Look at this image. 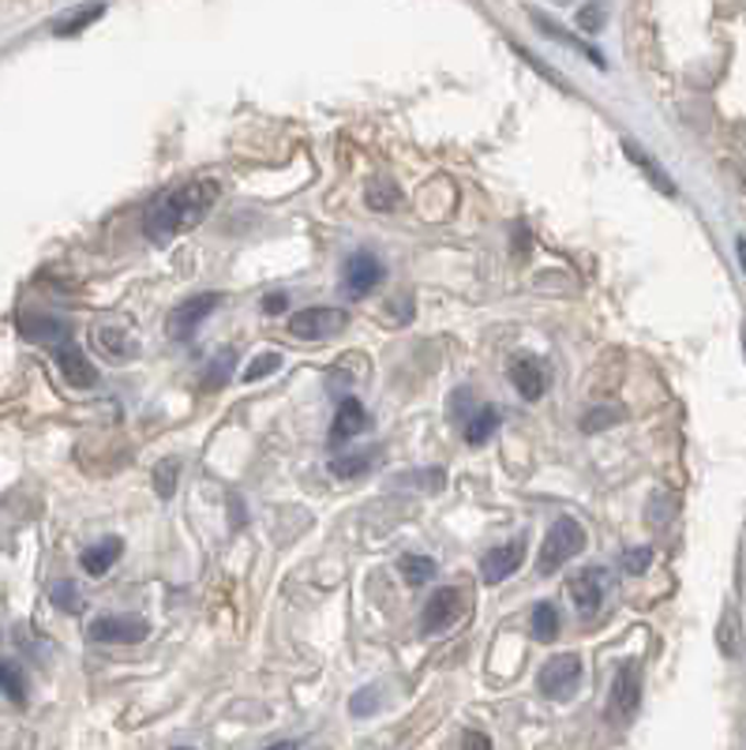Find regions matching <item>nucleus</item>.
<instances>
[{"label":"nucleus","instance_id":"obj_37","mask_svg":"<svg viewBox=\"0 0 746 750\" xmlns=\"http://www.w3.org/2000/svg\"><path fill=\"white\" fill-rule=\"evenodd\" d=\"M735 252H739V263H743V271H746V236H739V241H735Z\"/></svg>","mask_w":746,"mask_h":750},{"label":"nucleus","instance_id":"obj_22","mask_svg":"<svg viewBox=\"0 0 746 750\" xmlns=\"http://www.w3.org/2000/svg\"><path fill=\"white\" fill-rule=\"evenodd\" d=\"M496 428H499V409H491V406H488V409H480V413L466 424V443H469V446L488 443V439L496 435Z\"/></svg>","mask_w":746,"mask_h":750},{"label":"nucleus","instance_id":"obj_24","mask_svg":"<svg viewBox=\"0 0 746 750\" xmlns=\"http://www.w3.org/2000/svg\"><path fill=\"white\" fill-rule=\"evenodd\" d=\"M0 691H4L12 702L26 698V683H23V672H20V664H15V661H0Z\"/></svg>","mask_w":746,"mask_h":750},{"label":"nucleus","instance_id":"obj_17","mask_svg":"<svg viewBox=\"0 0 746 750\" xmlns=\"http://www.w3.org/2000/svg\"><path fill=\"white\" fill-rule=\"evenodd\" d=\"M511 383L525 401H536L544 395V368L536 361H514L511 364Z\"/></svg>","mask_w":746,"mask_h":750},{"label":"nucleus","instance_id":"obj_34","mask_svg":"<svg viewBox=\"0 0 746 750\" xmlns=\"http://www.w3.org/2000/svg\"><path fill=\"white\" fill-rule=\"evenodd\" d=\"M600 20H604V4H589L586 12L578 15V23L586 26V31H597V26H600Z\"/></svg>","mask_w":746,"mask_h":750},{"label":"nucleus","instance_id":"obj_28","mask_svg":"<svg viewBox=\"0 0 746 750\" xmlns=\"http://www.w3.org/2000/svg\"><path fill=\"white\" fill-rule=\"evenodd\" d=\"M281 368V353H259L256 361L244 368V383H259L267 379V375H275Z\"/></svg>","mask_w":746,"mask_h":750},{"label":"nucleus","instance_id":"obj_13","mask_svg":"<svg viewBox=\"0 0 746 750\" xmlns=\"http://www.w3.org/2000/svg\"><path fill=\"white\" fill-rule=\"evenodd\" d=\"M23 334L31 338V342H42V345H60L65 338H71V327L65 323V319L57 316H23Z\"/></svg>","mask_w":746,"mask_h":750},{"label":"nucleus","instance_id":"obj_4","mask_svg":"<svg viewBox=\"0 0 746 750\" xmlns=\"http://www.w3.org/2000/svg\"><path fill=\"white\" fill-rule=\"evenodd\" d=\"M218 305H222V297H218V293H199V297L177 305L169 312V319H166V334L172 338V342H185V338H192L199 331V323H203V319L211 316Z\"/></svg>","mask_w":746,"mask_h":750},{"label":"nucleus","instance_id":"obj_7","mask_svg":"<svg viewBox=\"0 0 746 750\" xmlns=\"http://www.w3.org/2000/svg\"><path fill=\"white\" fill-rule=\"evenodd\" d=\"M638 702H642V668L634 661H623L612 680V717L619 725H626L638 713Z\"/></svg>","mask_w":746,"mask_h":750},{"label":"nucleus","instance_id":"obj_2","mask_svg":"<svg viewBox=\"0 0 746 750\" xmlns=\"http://www.w3.org/2000/svg\"><path fill=\"white\" fill-rule=\"evenodd\" d=\"M586 548V529L578 526L575 518H555L552 521V529H548V537H544V548H541V560H536V574H555L559 566H567L575 555Z\"/></svg>","mask_w":746,"mask_h":750},{"label":"nucleus","instance_id":"obj_20","mask_svg":"<svg viewBox=\"0 0 746 750\" xmlns=\"http://www.w3.org/2000/svg\"><path fill=\"white\" fill-rule=\"evenodd\" d=\"M533 638L536 642L559 638V608H555L552 600H541V605L533 608Z\"/></svg>","mask_w":746,"mask_h":750},{"label":"nucleus","instance_id":"obj_16","mask_svg":"<svg viewBox=\"0 0 746 750\" xmlns=\"http://www.w3.org/2000/svg\"><path fill=\"white\" fill-rule=\"evenodd\" d=\"M623 151H626V158L634 162V166H638L645 177H649V185L657 188V191H664V196H676V185H671V177L668 173H664L657 162L649 158V151H642L638 143H631V140H623Z\"/></svg>","mask_w":746,"mask_h":750},{"label":"nucleus","instance_id":"obj_15","mask_svg":"<svg viewBox=\"0 0 746 750\" xmlns=\"http://www.w3.org/2000/svg\"><path fill=\"white\" fill-rule=\"evenodd\" d=\"M124 544L116 541V537H105L102 544H90L83 555H79V566H83L87 574H94V578H102V574L113 566L116 560H121Z\"/></svg>","mask_w":746,"mask_h":750},{"label":"nucleus","instance_id":"obj_18","mask_svg":"<svg viewBox=\"0 0 746 750\" xmlns=\"http://www.w3.org/2000/svg\"><path fill=\"white\" fill-rule=\"evenodd\" d=\"M102 12H105V0H90V4L79 8V12L65 15V20H60L57 26H53V31H57L60 38H71V34L87 31V26L94 23V20H102Z\"/></svg>","mask_w":746,"mask_h":750},{"label":"nucleus","instance_id":"obj_3","mask_svg":"<svg viewBox=\"0 0 746 750\" xmlns=\"http://www.w3.org/2000/svg\"><path fill=\"white\" fill-rule=\"evenodd\" d=\"M349 316L342 308H304V312L289 316V334L304 338V342H326L338 331H345Z\"/></svg>","mask_w":746,"mask_h":750},{"label":"nucleus","instance_id":"obj_26","mask_svg":"<svg viewBox=\"0 0 746 750\" xmlns=\"http://www.w3.org/2000/svg\"><path fill=\"white\" fill-rule=\"evenodd\" d=\"M402 574L409 585H424L435 574V560H427V555H402Z\"/></svg>","mask_w":746,"mask_h":750},{"label":"nucleus","instance_id":"obj_1","mask_svg":"<svg viewBox=\"0 0 746 750\" xmlns=\"http://www.w3.org/2000/svg\"><path fill=\"white\" fill-rule=\"evenodd\" d=\"M218 191H222L218 180H192V185L162 191V196L147 207V214H143V233H147L154 244H166L177 233L196 230V225L211 214Z\"/></svg>","mask_w":746,"mask_h":750},{"label":"nucleus","instance_id":"obj_27","mask_svg":"<svg viewBox=\"0 0 746 750\" xmlns=\"http://www.w3.org/2000/svg\"><path fill=\"white\" fill-rule=\"evenodd\" d=\"M177 477H180V462L177 459H166L154 470V492H158L162 499H169L172 492H177Z\"/></svg>","mask_w":746,"mask_h":750},{"label":"nucleus","instance_id":"obj_5","mask_svg":"<svg viewBox=\"0 0 746 750\" xmlns=\"http://www.w3.org/2000/svg\"><path fill=\"white\" fill-rule=\"evenodd\" d=\"M578 683H581L578 653H559V657H552V661L541 668V691L548 694V698H555V702L570 698V694L578 691Z\"/></svg>","mask_w":746,"mask_h":750},{"label":"nucleus","instance_id":"obj_23","mask_svg":"<svg viewBox=\"0 0 746 750\" xmlns=\"http://www.w3.org/2000/svg\"><path fill=\"white\" fill-rule=\"evenodd\" d=\"M716 642H721V653L724 657H735L739 653V611L727 608L724 619H721V630H716Z\"/></svg>","mask_w":746,"mask_h":750},{"label":"nucleus","instance_id":"obj_14","mask_svg":"<svg viewBox=\"0 0 746 750\" xmlns=\"http://www.w3.org/2000/svg\"><path fill=\"white\" fill-rule=\"evenodd\" d=\"M364 424H368V413H364V406L357 398H345L338 406V413H334V428H331V443H345V439L360 435Z\"/></svg>","mask_w":746,"mask_h":750},{"label":"nucleus","instance_id":"obj_32","mask_svg":"<svg viewBox=\"0 0 746 750\" xmlns=\"http://www.w3.org/2000/svg\"><path fill=\"white\" fill-rule=\"evenodd\" d=\"M649 521H653V526H668V521H671V499L668 496H664V492H657V496H653V503H649Z\"/></svg>","mask_w":746,"mask_h":750},{"label":"nucleus","instance_id":"obj_33","mask_svg":"<svg viewBox=\"0 0 746 750\" xmlns=\"http://www.w3.org/2000/svg\"><path fill=\"white\" fill-rule=\"evenodd\" d=\"M376 709H379L376 691H357V694H353V702H349V713H353V717H364V713H376Z\"/></svg>","mask_w":746,"mask_h":750},{"label":"nucleus","instance_id":"obj_19","mask_svg":"<svg viewBox=\"0 0 746 750\" xmlns=\"http://www.w3.org/2000/svg\"><path fill=\"white\" fill-rule=\"evenodd\" d=\"M371 465H376V451H349V454L331 459V473L338 481H353V477H360V473H368Z\"/></svg>","mask_w":746,"mask_h":750},{"label":"nucleus","instance_id":"obj_11","mask_svg":"<svg viewBox=\"0 0 746 750\" xmlns=\"http://www.w3.org/2000/svg\"><path fill=\"white\" fill-rule=\"evenodd\" d=\"M53 356H57L60 375H65L71 387H94V383H98L94 364H90V361H87V353L76 345V338H65L60 345H53Z\"/></svg>","mask_w":746,"mask_h":750},{"label":"nucleus","instance_id":"obj_31","mask_svg":"<svg viewBox=\"0 0 746 750\" xmlns=\"http://www.w3.org/2000/svg\"><path fill=\"white\" fill-rule=\"evenodd\" d=\"M623 417V409H593V413H586V432H600V428H612V420Z\"/></svg>","mask_w":746,"mask_h":750},{"label":"nucleus","instance_id":"obj_25","mask_svg":"<svg viewBox=\"0 0 746 750\" xmlns=\"http://www.w3.org/2000/svg\"><path fill=\"white\" fill-rule=\"evenodd\" d=\"M402 203V191L398 185H390V180H376V185H368V207L371 210H394Z\"/></svg>","mask_w":746,"mask_h":750},{"label":"nucleus","instance_id":"obj_29","mask_svg":"<svg viewBox=\"0 0 746 750\" xmlns=\"http://www.w3.org/2000/svg\"><path fill=\"white\" fill-rule=\"evenodd\" d=\"M53 605L65 608V611H79V589H76V582H57V585H53Z\"/></svg>","mask_w":746,"mask_h":750},{"label":"nucleus","instance_id":"obj_36","mask_svg":"<svg viewBox=\"0 0 746 750\" xmlns=\"http://www.w3.org/2000/svg\"><path fill=\"white\" fill-rule=\"evenodd\" d=\"M466 747H491V739H488V736H472V731H469V736H466Z\"/></svg>","mask_w":746,"mask_h":750},{"label":"nucleus","instance_id":"obj_21","mask_svg":"<svg viewBox=\"0 0 746 750\" xmlns=\"http://www.w3.org/2000/svg\"><path fill=\"white\" fill-rule=\"evenodd\" d=\"M533 23H536V26H541V31H544V34H548V38H555V42H563V45H570V49H578V53H586V57H589V60H593V64H597V68H604V57H600V53L593 49V45H586V42H581V38H570V34H567V31H563V26H555L552 20H544V15H533Z\"/></svg>","mask_w":746,"mask_h":750},{"label":"nucleus","instance_id":"obj_35","mask_svg":"<svg viewBox=\"0 0 746 750\" xmlns=\"http://www.w3.org/2000/svg\"><path fill=\"white\" fill-rule=\"evenodd\" d=\"M263 312H267V316L286 312V297H281V293H275V297H267V300H263Z\"/></svg>","mask_w":746,"mask_h":750},{"label":"nucleus","instance_id":"obj_12","mask_svg":"<svg viewBox=\"0 0 746 750\" xmlns=\"http://www.w3.org/2000/svg\"><path fill=\"white\" fill-rule=\"evenodd\" d=\"M522 560H525V544H522V541H511V544L491 548L485 560H480V578H485L488 585L511 578L517 566H522Z\"/></svg>","mask_w":746,"mask_h":750},{"label":"nucleus","instance_id":"obj_10","mask_svg":"<svg viewBox=\"0 0 746 750\" xmlns=\"http://www.w3.org/2000/svg\"><path fill=\"white\" fill-rule=\"evenodd\" d=\"M458 611H461V593L454 589V585H443V589H435L432 597H427L421 630L424 635H439V630H447L454 619H458Z\"/></svg>","mask_w":746,"mask_h":750},{"label":"nucleus","instance_id":"obj_8","mask_svg":"<svg viewBox=\"0 0 746 750\" xmlns=\"http://www.w3.org/2000/svg\"><path fill=\"white\" fill-rule=\"evenodd\" d=\"M151 635V624L140 616H98L90 624V638L109 646H135Z\"/></svg>","mask_w":746,"mask_h":750},{"label":"nucleus","instance_id":"obj_30","mask_svg":"<svg viewBox=\"0 0 746 750\" xmlns=\"http://www.w3.org/2000/svg\"><path fill=\"white\" fill-rule=\"evenodd\" d=\"M649 563H653L649 548H631V552L623 555V571L626 574H645V571H649Z\"/></svg>","mask_w":746,"mask_h":750},{"label":"nucleus","instance_id":"obj_6","mask_svg":"<svg viewBox=\"0 0 746 750\" xmlns=\"http://www.w3.org/2000/svg\"><path fill=\"white\" fill-rule=\"evenodd\" d=\"M387 278L383 263L376 260L371 252H353L349 260H345V271H342V286L349 297H368V293L379 289V282Z\"/></svg>","mask_w":746,"mask_h":750},{"label":"nucleus","instance_id":"obj_9","mask_svg":"<svg viewBox=\"0 0 746 750\" xmlns=\"http://www.w3.org/2000/svg\"><path fill=\"white\" fill-rule=\"evenodd\" d=\"M604 589H608V574L600 566H586V571L570 578V597H575V605L586 619H593L600 605H604Z\"/></svg>","mask_w":746,"mask_h":750}]
</instances>
